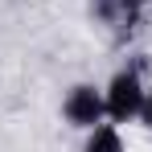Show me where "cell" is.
Instances as JSON below:
<instances>
[{
  "mask_svg": "<svg viewBox=\"0 0 152 152\" xmlns=\"http://www.w3.org/2000/svg\"><path fill=\"white\" fill-rule=\"evenodd\" d=\"M140 124L152 132V86H148V95H144V107H140Z\"/></svg>",
  "mask_w": 152,
  "mask_h": 152,
  "instance_id": "obj_5",
  "label": "cell"
},
{
  "mask_svg": "<svg viewBox=\"0 0 152 152\" xmlns=\"http://www.w3.org/2000/svg\"><path fill=\"white\" fill-rule=\"evenodd\" d=\"M62 119L78 132H91L95 124L107 119V103H103V86L95 82H74L62 99Z\"/></svg>",
  "mask_w": 152,
  "mask_h": 152,
  "instance_id": "obj_2",
  "label": "cell"
},
{
  "mask_svg": "<svg viewBox=\"0 0 152 152\" xmlns=\"http://www.w3.org/2000/svg\"><path fill=\"white\" fill-rule=\"evenodd\" d=\"M119 4H124V12H127V21H132V17H140V12H144V8H148L152 0H119Z\"/></svg>",
  "mask_w": 152,
  "mask_h": 152,
  "instance_id": "obj_4",
  "label": "cell"
},
{
  "mask_svg": "<svg viewBox=\"0 0 152 152\" xmlns=\"http://www.w3.org/2000/svg\"><path fill=\"white\" fill-rule=\"evenodd\" d=\"M144 95H148V82L140 74V66H119L115 74L103 82L107 119H111V124H132V119H140Z\"/></svg>",
  "mask_w": 152,
  "mask_h": 152,
  "instance_id": "obj_1",
  "label": "cell"
},
{
  "mask_svg": "<svg viewBox=\"0 0 152 152\" xmlns=\"http://www.w3.org/2000/svg\"><path fill=\"white\" fill-rule=\"evenodd\" d=\"M82 152H127L119 124H107V119L95 124L91 132H86V140H82Z\"/></svg>",
  "mask_w": 152,
  "mask_h": 152,
  "instance_id": "obj_3",
  "label": "cell"
}]
</instances>
